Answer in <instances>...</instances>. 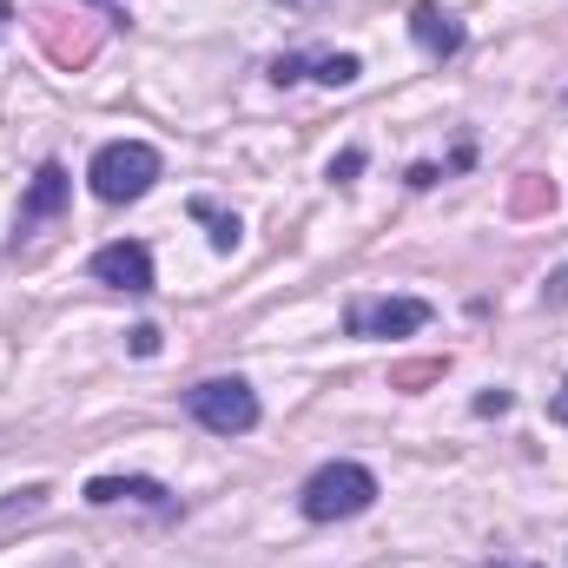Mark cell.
I'll use <instances>...</instances> for the list:
<instances>
[{"mask_svg":"<svg viewBox=\"0 0 568 568\" xmlns=\"http://www.w3.org/2000/svg\"><path fill=\"white\" fill-rule=\"evenodd\" d=\"M152 351H159V331L140 324V331H133V357H152Z\"/></svg>","mask_w":568,"mask_h":568,"instance_id":"13","label":"cell"},{"mask_svg":"<svg viewBox=\"0 0 568 568\" xmlns=\"http://www.w3.org/2000/svg\"><path fill=\"white\" fill-rule=\"evenodd\" d=\"M185 417L212 436H245V429H258V390L245 377H205L185 390Z\"/></svg>","mask_w":568,"mask_h":568,"instance_id":"3","label":"cell"},{"mask_svg":"<svg viewBox=\"0 0 568 568\" xmlns=\"http://www.w3.org/2000/svg\"><path fill=\"white\" fill-rule=\"evenodd\" d=\"M483 568H536V562H523V556H496V562H483Z\"/></svg>","mask_w":568,"mask_h":568,"instance_id":"18","label":"cell"},{"mask_svg":"<svg viewBox=\"0 0 568 568\" xmlns=\"http://www.w3.org/2000/svg\"><path fill=\"white\" fill-rule=\"evenodd\" d=\"M429 324L424 297H351L344 311V331L364 337V344H384V337H417Z\"/></svg>","mask_w":568,"mask_h":568,"instance_id":"4","label":"cell"},{"mask_svg":"<svg viewBox=\"0 0 568 568\" xmlns=\"http://www.w3.org/2000/svg\"><path fill=\"white\" fill-rule=\"evenodd\" d=\"M192 219H205V225H212V245H219V252H239V239H245V225H239V219L212 212L205 199H192Z\"/></svg>","mask_w":568,"mask_h":568,"instance_id":"9","label":"cell"},{"mask_svg":"<svg viewBox=\"0 0 568 568\" xmlns=\"http://www.w3.org/2000/svg\"><path fill=\"white\" fill-rule=\"evenodd\" d=\"M410 33H417V47H424L429 60H449V53H463V20L449 13V7H436V0H417L410 7Z\"/></svg>","mask_w":568,"mask_h":568,"instance_id":"6","label":"cell"},{"mask_svg":"<svg viewBox=\"0 0 568 568\" xmlns=\"http://www.w3.org/2000/svg\"><path fill=\"white\" fill-rule=\"evenodd\" d=\"M272 80H278V87H291V80H304V60H278V67H272Z\"/></svg>","mask_w":568,"mask_h":568,"instance_id":"14","label":"cell"},{"mask_svg":"<svg viewBox=\"0 0 568 568\" xmlns=\"http://www.w3.org/2000/svg\"><path fill=\"white\" fill-rule=\"evenodd\" d=\"M549 417H556V424H568V384L556 390V397H549Z\"/></svg>","mask_w":568,"mask_h":568,"instance_id":"15","label":"cell"},{"mask_svg":"<svg viewBox=\"0 0 568 568\" xmlns=\"http://www.w3.org/2000/svg\"><path fill=\"white\" fill-rule=\"evenodd\" d=\"M278 7H291V13H317V7H331V0H278Z\"/></svg>","mask_w":568,"mask_h":568,"instance_id":"16","label":"cell"},{"mask_svg":"<svg viewBox=\"0 0 568 568\" xmlns=\"http://www.w3.org/2000/svg\"><path fill=\"white\" fill-rule=\"evenodd\" d=\"M364 172V152H344V159H331V179H357Z\"/></svg>","mask_w":568,"mask_h":568,"instance_id":"11","label":"cell"},{"mask_svg":"<svg viewBox=\"0 0 568 568\" xmlns=\"http://www.w3.org/2000/svg\"><path fill=\"white\" fill-rule=\"evenodd\" d=\"M93 278L126 291V297H145L152 291V252H145L140 239H113V245L93 252Z\"/></svg>","mask_w":568,"mask_h":568,"instance_id":"5","label":"cell"},{"mask_svg":"<svg viewBox=\"0 0 568 568\" xmlns=\"http://www.w3.org/2000/svg\"><path fill=\"white\" fill-rule=\"evenodd\" d=\"M87 503H93V509H106V503H145V509H172L179 496H172V489H159L152 476H93V483H87Z\"/></svg>","mask_w":568,"mask_h":568,"instance_id":"7","label":"cell"},{"mask_svg":"<svg viewBox=\"0 0 568 568\" xmlns=\"http://www.w3.org/2000/svg\"><path fill=\"white\" fill-rule=\"evenodd\" d=\"M100 7H113V0H100Z\"/></svg>","mask_w":568,"mask_h":568,"instance_id":"19","label":"cell"},{"mask_svg":"<svg viewBox=\"0 0 568 568\" xmlns=\"http://www.w3.org/2000/svg\"><path fill=\"white\" fill-rule=\"evenodd\" d=\"M159 172H165L159 145L113 140V145H100V152H93L87 185H93V199H106V205H133V199H145V192L159 185Z\"/></svg>","mask_w":568,"mask_h":568,"instance_id":"1","label":"cell"},{"mask_svg":"<svg viewBox=\"0 0 568 568\" xmlns=\"http://www.w3.org/2000/svg\"><path fill=\"white\" fill-rule=\"evenodd\" d=\"M377 503V476L364 469V463H324V469H311V483L297 489V509L311 516V523H351V516H364Z\"/></svg>","mask_w":568,"mask_h":568,"instance_id":"2","label":"cell"},{"mask_svg":"<svg viewBox=\"0 0 568 568\" xmlns=\"http://www.w3.org/2000/svg\"><path fill=\"white\" fill-rule=\"evenodd\" d=\"M549 297H556V304H568V272H556V284H549Z\"/></svg>","mask_w":568,"mask_h":568,"instance_id":"17","label":"cell"},{"mask_svg":"<svg viewBox=\"0 0 568 568\" xmlns=\"http://www.w3.org/2000/svg\"><path fill=\"white\" fill-rule=\"evenodd\" d=\"M357 73H364L357 53H324V60H317V80H324V87H351Z\"/></svg>","mask_w":568,"mask_h":568,"instance_id":"10","label":"cell"},{"mask_svg":"<svg viewBox=\"0 0 568 568\" xmlns=\"http://www.w3.org/2000/svg\"><path fill=\"white\" fill-rule=\"evenodd\" d=\"M67 185H73V179H67L60 165H40V179H33V192L20 199V232H33L40 219H53V212L67 205Z\"/></svg>","mask_w":568,"mask_h":568,"instance_id":"8","label":"cell"},{"mask_svg":"<svg viewBox=\"0 0 568 568\" xmlns=\"http://www.w3.org/2000/svg\"><path fill=\"white\" fill-rule=\"evenodd\" d=\"M509 404H516V397H509V390H489V397H476V410H483V417H503V410H509Z\"/></svg>","mask_w":568,"mask_h":568,"instance_id":"12","label":"cell"}]
</instances>
